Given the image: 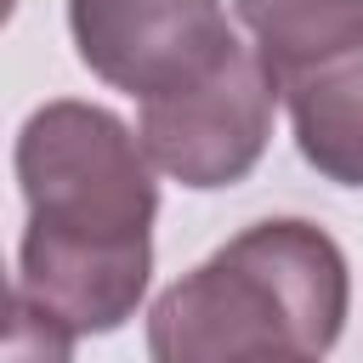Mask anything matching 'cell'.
<instances>
[{
	"mask_svg": "<svg viewBox=\"0 0 363 363\" xmlns=\"http://www.w3.org/2000/svg\"><path fill=\"white\" fill-rule=\"evenodd\" d=\"M11 164L28 204L17 289L74 335H108L136 318L153 278L159 216L142 136L96 102L57 96L23 119Z\"/></svg>",
	"mask_w": 363,
	"mask_h": 363,
	"instance_id": "cell-1",
	"label": "cell"
},
{
	"mask_svg": "<svg viewBox=\"0 0 363 363\" xmlns=\"http://www.w3.org/2000/svg\"><path fill=\"white\" fill-rule=\"evenodd\" d=\"M352 306L340 244L301 216H267L204 255L147 306L153 363H255L323 357Z\"/></svg>",
	"mask_w": 363,
	"mask_h": 363,
	"instance_id": "cell-2",
	"label": "cell"
},
{
	"mask_svg": "<svg viewBox=\"0 0 363 363\" xmlns=\"http://www.w3.org/2000/svg\"><path fill=\"white\" fill-rule=\"evenodd\" d=\"M68 34L79 62L136 102L193 91L244 51L221 0H68Z\"/></svg>",
	"mask_w": 363,
	"mask_h": 363,
	"instance_id": "cell-3",
	"label": "cell"
},
{
	"mask_svg": "<svg viewBox=\"0 0 363 363\" xmlns=\"http://www.w3.org/2000/svg\"><path fill=\"white\" fill-rule=\"evenodd\" d=\"M272 113H278V85L255 57V45H244L227 68H216L193 91L142 102L136 136L153 170H164L193 193H216L261 164L272 142Z\"/></svg>",
	"mask_w": 363,
	"mask_h": 363,
	"instance_id": "cell-4",
	"label": "cell"
},
{
	"mask_svg": "<svg viewBox=\"0 0 363 363\" xmlns=\"http://www.w3.org/2000/svg\"><path fill=\"white\" fill-rule=\"evenodd\" d=\"M301 159L340 187H363V34L272 79Z\"/></svg>",
	"mask_w": 363,
	"mask_h": 363,
	"instance_id": "cell-5",
	"label": "cell"
},
{
	"mask_svg": "<svg viewBox=\"0 0 363 363\" xmlns=\"http://www.w3.org/2000/svg\"><path fill=\"white\" fill-rule=\"evenodd\" d=\"M233 11L250 28V45L272 79L363 34V0H233Z\"/></svg>",
	"mask_w": 363,
	"mask_h": 363,
	"instance_id": "cell-6",
	"label": "cell"
},
{
	"mask_svg": "<svg viewBox=\"0 0 363 363\" xmlns=\"http://www.w3.org/2000/svg\"><path fill=\"white\" fill-rule=\"evenodd\" d=\"M6 363H74V329L34 306L23 289H11V318H6Z\"/></svg>",
	"mask_w": 363,
	"mask_h": 363,
	"instance_id": "cell-7",
	"label": "cell"
},
{
	"mask_svg": "<svg viewBox=\"0 0 363 363\" xmlns=\"http://www.w3.org/2000/svg\"><path fill=\"white\" fill-rule=\"evenodd\" d=\"M255 363H323V357H306V352H284V357H255Z\"/></svg>",
	"mask_w": 363,
	"mask_h": 363,
	"instance_id": "cell-8",
	"label": "cell"
}]
</instances>
